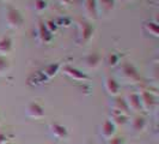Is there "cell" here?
Segmentation results:
<instances>
[{
    "label": "cell",
    "instance_id": "obj_1",
    "mask_svg": "<svg viewBox=\"0 0 159 144\" xmlns=\"http://www.w3.org/2000/svg\"><path fill=\"white\" fill-rule=\"evenodd\" d=\"M117 82L125 83V84H136L140 83L141 77L139 70L135 67V65L129 63V61H123L119 66V72H117Z\"/></svg>",
    "mask_w": 159,
    "mask_h": 144
},
{
    "label": "cell",
    "instance_id": "obj_2",
    "mask_svg": "<svg viewBox=\"0 0 159 144\" xmlns=\"http://www.w3.org/2000/svg\"><path fill=\"white\" fill-rule=\"evenodd\" d=\"M4 21L6 26L10 29H20L24 24V17L22 12L19 10L15 7H7L5 10V15H4Z\"/></svg>",
    "mask_w": 159,
    "mask_h": 144
},
{
    "label": "cell",
    "instance_id": "obj_3",
    "mask_svg": "<svg viewBox=\"0 0 159 144\" xmlns=\"http://www.w3.org/2000/svg\"><path fill=\"white\" fill-rule=\"evenodd\" d=\"M95 26L89 21H81L78 28V42L80 46H86L93 37Z\"/></svg>",
    "mask_w": 159,
    "mask_h": 144
},
{
    "label": "cell",
    "instance_id": "obj_4",
    "mask_svg": "<svg viewBox=\"0 0 159 144\" xmlns=\"http://www.w3.org/2000/svg\"><path fill=\"white\" fill-rule=\"evenodd\" d=\"M140 97V104H141V109L150 112L153 111L157 106V96L154 95L150 90H143L139 93Z\"/></svg>",
    "mask_w": 159,
    "mask_h": 144
},
{
    "label": "cell",
    "instance_id": "obj_5",
    "mask_svg": "<svg viewBox=\"0 0 159 144\" xmlns=\"http://www.w3.org/2000/svg\"><path fill=\"white\" fill-rule=\"evenodd\" d=\"M25 114L29 118H31V119H42L46 115V111H44V107L40 102L32 101V102L26 104V107H25Z\"/></svg>",
    "mask_w": 159,
    "mask_h": 144
},
{
    "label": "cell",
    "instance_id": "obj_6",
    "mask_svg": "<svg viewBox=\"0 0 159 144\" xmlns=\"http://www.w3.org/2000/svg\"><path fill=\"white\" fill-rule=\"evenodd\" d=\"M49 133L57 142H62L68 138V130L66 126L59 124V122H52L49 124Z\"/></svg>",
    "mask_w": 159,
    "mask_h": 144
},
{
    "label": "cell",
    "instance_id": "obj_7",
    "mask_svg": "<svg viewBox=\"0 0 159 144\" xmlns=\"http://www.w3.org/2000/svg\"><path fill=\"white\" fill-rule=\"evenodd\" d=\"M129 121V125H130V130L134 135H140L143 133V131L147 127V119L143 117V115H140V114H136Z\"/></svg>",
    "mask_w": 159,
    "mask_h": 144
},
{
    "label": "cell",
    "instance_id": "obj_8",
    "mask_svg": "<svg viewBox=\"0 0 159 144\" xmlns=\"http://www.w3.org/2000/svg\"><path fill=\"white\" fill-rule=\"evenodd\" d=\"M62 72L67 77H70L73 80H77V82H86V80H89V76L85 72H83L81 70L77 69V67H73L71 65L64 66Z\"/></svg>",
    "mask_w": 159,
    "mask_h": 144
},
{
    "label": "cell",
    "instance_id": "obj_9",
    "mask_svg": "<svg viewBox=\"0 0 159 144\" xmlns=\"http://www.w3.org/2000/svg\"><path fill=\"white\" fill-rule=\"evenodd\" d=\"M83 8H84V13H85L86 19L89 22L98 19L99 15H98V8H97V1L96 0H84Z\"/></svg>",
    "mask_w": 159,
    "mask_h": 144
},
{
    "label": "cell",
    "instance_id": "obj_10",
    "mask_svg": "<svg viewBox=\"0 0 159 144\" xmlns=\"http://www.w3.org/2000/svg\"><path fill=\"white\" fill-rule=\"evenodd\" d=\"M104 89L108 93V95L111 96V97H115V96H119L121 85L117 82V79H115L114 77H107L104 79Z\"/></svg>",
    "mask_w": 159,
    "mask_h": 144
},
{
    "label": "cell",
    "instance_id": "obj_11",
    "mask_svg": "<svg viewBox=\"0 0 159 144\" xmlns=\"http://www.w3.org/2000/svg\"><path fill=\"white\" fill-rule=\"evenodd\" d=\"M102 60L103 58L99 52H92L84 58V65L90 70H95L102 64Z\"/></svg>",
    "mask_w": 159,
    "mask_h": 144
},
{
    "label": "cell",
    "instance_id": "obj_12",
    "mask_svg": "<svg viewBox=\"0 0 159 144\" xmlns=\"http://www.w3.org/2000/svg\"><path fill=\"white\" fill-rule=\"evenodd\" d=\"M115 133H116V126L109 119L104 120L99 127V135L103 137L105 141H109L110 138L115 136Z\"/></svg>",
    "mask_w": 159,
    "mask_h": 144
},
{
    "label": "cell",
    "instance_id": "obj_13",
    "mask_svg": "<svg viewBox=\"0 0 159 144\" xmlns=\"http://www.w3.org/2000/svg\"><path fill=\"white\" fill-rule=\"evenodd\" d=\"M110 107H111V112L122 113V114H126V115H129V113H130L128 109L127 103H126V100L123 97H120V96L112 97Z\"/></svg>",
    "mask_w": 159,
    "mask_h": 144
},
{
    "label": "cell",
    "instance_id": "obj_14",
    "mask_svg": "<svg viewBox=\"0 0 159 144\" xmlns=\"http://www.w3.org/2000/svg\"><path fill=\"white\" fill-rule=\"evenodd\" d=\"M37 35H39V40L42 43H46V45L50 43L53 41V37H54V34H52L48 30L46 23L43 21H40L37 24Z\"/></svg>",
    "mask_w": 159,
    "mask_h": 144
},
{
    "label": "cell",
    "instance_id": "obj_15",
    "mask_svg": "<svg viewBox=\"0 0 159 144\" xmlns=\"http://www.w3.org/2000/svg\"><path fill=\"white\" fill-rule=\"evenodd\" d=\"M125 100H126V103L128 106L129 112L132 111V112L138 114L139 112L143 111L141 109V104H140V97H139L138 93H130V94H128L127 97Z\"/></svg>",
    "mask_w": 159,
    "mask_h": 144
},
{
    "label": "cell",
    "instance_id": "obj_16",
    "mask_svg": "<svg viewBox=\"0 0 159 144\" xmlns=\"http://www.w3.org/2000/svg\"><path fill=\"white\" fill-rule=\"evenodd\" d=\"M97 1V8L98 15H108L115 8V0H96Z\"/></svg>",
    "mask_w": 159,
    "mask_h": 144
},
{
    "label": "cell",
    "instance_id": "obj_17",
    "mask_svg": "<svg viewBox=\"0 0 159 144\" xmlns=\"http://www.w3.org/2000/svg\"><path fill=\"white\" fill-rule=\"evenodd\" d=\"M13 49V41L10 36L0 37V55H7Z\"/></svg>",
    "mask_w": 159,
    "mask_h": 144
},
{
    "label": "cell",
    "instance_id": "obj_18",
    "mask_svg": "<svg viewBox=\"0 0 159 144\" xmlns=\"http://www.w3.org/2000/svg\"><path fill=\"white\" fill-rule=\"evenodd\" d=\"M60 69H61V64H59V63H52V64H48L43 69L42 73L44 74V77H47L48 79H50L54 76H56V73L60 71Z\"/></svg>",
    "mask_w": 159,
    "mask_h": 144
},
{
    "label": "cell",
    "instance_id": "obj_19",
    "mask_svg": "<svg viewBox=\"0 0 159 144\" xmlns=\"http://www.w3.org/2000/svg\"><path fill=\"white\" fill-rule=\"evenodd\" d=\"M110 121H111L112 124L117 127V126H122V125H125V124H127L128 122V115L126 114H122V113H116V112H111V115H110Z\"/></svg>",
    "mask_w": 159,
    "mask_h": 144
},
{
    "label": "cell",
    "instance_id": "obj_20",
    "mask_svg": "<svg viewBox=\"0 0 159 144\" xmlns=\"http://www.w3.org/2000/svg\"><path fill=\"white\" fill-rule=\"evenodd\" d=\"M143 29L145 31L148 32L150 35L154 36V37H158L159 36V28L157 22H153V21H147L143 23Z\"/></svg>",
    "mask_w": 159,
    "mask_h": 144
},
{
    "label": "cell",
    "instance_id": "obj_21",
    "mask_svg": "<svg viewBox=\"0 0 159 144\" xmlns=\"http://www.w3.org/2000/svg\"><path fill=\"white\" fill-rule=\"evenodd\" d=\"M11 69V63L7 56L0 55V76H5Z\"/></svg>",
    "mask_w": 159,
    "mask_h": 144
},
{
    "label": "cell",
    "instance_id": "obj_22",
    "mask_svg": "<svg viewBox=\"0 0 159 144\" xmlns=\"http://www.w3.org/2000/svg\"><path fill=\"white\" fill-rule=\"evenodd\" d=\"M120 64V55L119 54H116V53H111V54H109L108 56V65L109 66H117Z\"/></svg>",
    "mask_w": 159,
    "mask_h": 144
},
{
    "label": "cell",
    "instance_id": "obj_23",
    "mask_svg": "<svg viewBox=\"0 0 159 144\" xmlns=\"http://www.w3.org/2000/svg\"><path fill=\"white\" fill-rule=\"evenodd\" d=\"M34 7L36 11H43V10H46L47 8V2H46V0H35V4H34Z\"/></svg>",
    "mask_w": 159,
    "mask_h": 144
},
{
    "label": "cell",
    "instance_id": "obj_24",
    "mask_svg": "<svg viewBox=\"0 0 159 144\" xmlns=\"http://www.w3.org/2000/svg\"><path fill=\"white\" fill-rule=\"evenodd\" d=\"M107 144H126V141L123 137H116L114 136L109 141H107Z\"/></svg>",
    "mask_w": 159,
    "mask_h": 144
},
{
    "label": "cell",
    "instance_id": "obj_25",
    "mask_svg": "<svg viewBox=\"0 0 159 144\" xmlns=\"http://www.w3.org/2000/svg\"><path fill=\"white\" fill-rule=\"evenodd\" d=\"M7 143H8V136H6L2 132H0V144H7Z\"/></svg>",
    "mask_w": 159,
    "mask_h": 144
},
{
    "label": "cell",
    "instance_id": "obj_26",
    "mask_svg": "<svg viewBox=\"0 0 159 144\" xmlns=\"http://www.w3.org/2000/svg\"><path fill=\"white\" fill-rule=\"evenodd\" d=\"M56 2H59L61 6H68L71 4V0H56Z\"/></svg>",
    "mask_w": 159,
    "mask_h": 144
},
{
    "label": "cell",
    "instance_id": "obj_27",
    "mask_svg": "<svg viewBox=\"0 0 159 144\" xmlns=\"http://www.w3.org/2000/svg\"><path fill=\"white\" fill-rule=\"evenodd\" d=\"M1 120H2V117H1V112H0V124H1Z\"/></svg>",
    "mask_w": 159,
    "mask_h": 144
},
{
    "label": "cell",
    "instance_id": "obj_28",
    "mask_svg": "<svg viewBox=\"0 0 159 144\" xmlns=\"http://www.w3.org/2000/svg\"><path fill=\"white\" fill-rule=\"evenodd\" d=\"M1 1H10V0H1Z\"/></svg>",
    "mask_w": 159,
    "mask_h": 144
},
{
    "label": "cell",
    "instance_id": "obj_29",
    "mask_svg": "<svg viewBox=\"0 0 159 144\" xmlns=\"http://www.w3.org/2000/svg\"><path fill=\"white\" fill-rule=\"evenodd\" d=\"M128 1H133V0H128Z\"/></svg>",
    "mask_w": 159,
    "mask_h": 144
},
{
    "label": "cell",
    "instance_id": "obj_30",
    "mask_svg": "<svg viewBox=\"0 0 159 144\" xmlns=\"http://www.w3.org/2000/svg\"><path fill=\"white\" fill-rule=\"evenodd\" d=\"M7 144H10V143H7Z\"/></svg>",
    "mask_w": 159,
    "mask_h": 144
}]
</instances>
